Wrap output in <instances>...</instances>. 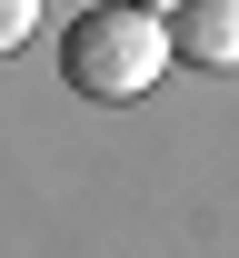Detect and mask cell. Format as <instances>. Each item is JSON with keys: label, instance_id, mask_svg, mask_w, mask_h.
Wrapping results in <instances>:
<instances>
[{"label": "cell", "instance_id": "obj_1", "mask_svg": "<svg viewBox=\"0 0 239 258\" xmlns=\"http://www.w3.org/2000/svg\"><path fill=\"white\" fill-rule=\"evenodd\" d=\"M170 20L150 10V0H110V10H80L60 40V80L80 99H150L170 80Z\"/></svg>", "mask_w": 239, "mask_h": 258}, {"label": "cell", "instance_id": "obj_2", "mask_svg": "<svg viewBox=\"0 0 239 258\" xmlns=\"http://www.w3.org/2000/svg\"><path fill=\"white\" fill-rule=\"evenodd\" d=\"M170 50L189 70H239V0H170Z\"/></svg>", "mask_w": 239, "mask_h": 258}, {"label": "cell", "instance_id": "obj_3", "mask_svg": "<svg viewBox=\"0 0 239 258\" xmlns=\"http://www.w3.org/2000/svg\"><path fill=\"white\" fill-rule=\"evenodd\" d=\"M30 30H40V0H0V60L30 50Z\"/></svg>", "mask_w": 239, "mask_h": 258}]
</instances>
